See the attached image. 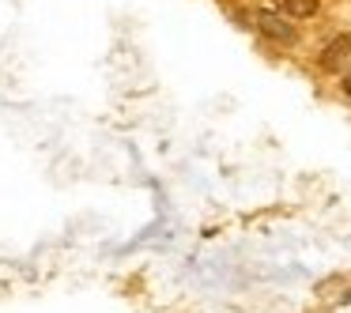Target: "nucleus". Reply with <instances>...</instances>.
Instances as JSON below:
<instances>
[{
	"instance_id": "20e7f679",
	"label": "nucleus",
	"mask_w": 351,
	"mask_h": 313,
	"mask_svg": "<svg viewBox=\"0 0 351 313\" xmlns=\"http://www.w3.org/2000/svg\"><path fill=\"white\" fill-rule=\"evenodd\" d=\"M340 91H343V95H348V99H351V72H348V76L340 79Z\"/></svg>"
},
{
	"instance_id": "f03ea898",
	"label": "nucleus",
	"mask_w": 351,
	"mask_h": 313,
	"mask_svg": "<svg viewBox=\"0 0 351 313\" xmlns=\"http://www.w3.org/2000/svg\"><path fill=\"white\" fill-rule=\"evenodd\" d=\"M317 64L325 72H343V68H348V64H351V34H336V38L321 49Z\"/></svg>"
},
{
	"instance_id": "f257e3e1",
	"label": "nucleus",
	"mask_w": 351,
	"mask_h": 313,
	"mask_svg": "<svg viewBox=\"0 0 351 313\" xmlns=\"http://www.w3.org/2000/svg\"><path fill=\"white\" fill-rule=\"evenodd\" d=\"M257 31L265 34L268 42H276V46H295V42H298L295 23H291L287 16H280V12H261V16H257Z\"/></svg>"
},
{
	"instance_id": "7ed1b4c3",
	"label": "nucleus",
	"mask_w": 351,
	"mask_h": 313,
	"mask_svg": "<svg viewBox=\"0 0 351 313\" xmlns=\"http://www.w3.org/2000/svg\"><path fill=\"white\" fill-rule=\"evenodd\" d=\"M280 8H283L287 19H310V16H317L321 0H283Z\"/></svg>"
}]
</instances>
